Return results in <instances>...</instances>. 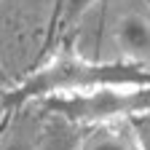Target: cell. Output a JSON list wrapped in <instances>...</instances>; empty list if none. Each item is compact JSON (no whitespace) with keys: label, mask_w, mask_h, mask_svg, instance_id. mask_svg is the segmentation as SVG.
<instances>
[{"label":"cell","mask_w":150,"mask_h":150,"mask_svg":"<svg viewBox=\"0 0 150 150\" xmlns=\"http://www.w3.org/2000/svg\"><path fill=\"white\" fill-rule=\"evenodd\" d=\"M123 83H150V67L126 64V62H102L83 54H67L38 70L35 75L8 91L6 102L16 105L24 99H43L54 94L88 91L99 86H123Z\"/></svg>","instance_id":"cell-1"},{"label":"cell","mask_w":150,"mask_h":150,"mask_svg":"<svg viewBox=\"0 0 150 150\" xmlns=\"http://www.w3.org/2000/svg\"><path fill=\"white\" fill-rule=\"evenodd\" d=\"M102 22L94 48L83 56L102 62L150 67V3L147 0H99Z\"/></svg>","instance_id":"cell-2"},{"label":"cell","mask_w":150,"mask_h":150,"mask_svg":"<svg viewBox=\"0 0 150 150\" xmlns=\"http://www.w3.org/2000/svg\"><path fill=\"white\" fill-rule=\"evenodd\" d=\"M46 112L59 115L78 126H94L107 121H131L134 115L150 112V83H123V86H99L88 91L54 94L43 97Z\"/></svg>","instance_id":"cell-3"},{"label":"cell","mask_w":150,"mask_h":150,"mask_svg":"<svg viewBox=\"0 0 150 150\" xmlns=\"http://www.w3.org/2000/svg\"><path fill=\"white\" fill-rule=\"evenodd\" d=\"M78 150H139L134 123L131 121L94 123L81 134Z\"/></svg>","instance_id":"cell-4"},{"label":"cell","mask_w":150,"mask_h":150,"mask_svg":"<svg viewBox=\"0 0 150 150\" xmlns=\"http://www.w3.org/2000/svg\"><path fill=\"white\" fill-rule=\"evenodd\" d=\"M46 131H48V126L40 123V118L27 115L22 121L11 123L8 134L3 137V150H40Z\"/></svg>","instance_id":"cell-5"},{"label":"cell","mask_w":150,"mask_h":150,"mask_svg":"<svg viewBox=\"0 0 150 150\" xmlns=\"http://www.w3.org/2000/svg\"><path fill=\"white\" fill-rule=\"evenodd\" d=\"M54 118H56V121L48 126L40 150H78L81 137H75L72 129H67L70 121H64V118H59V115H54Z\"/></svg>","instance_id":"cell-6"},{"label":"cell","mask_w":150,"mask_h":150,"mask_svg":"<svg viewBox=\"0 0 150 150\" xmlns=\"http://www.w3.org/2000/svg\"><path fill=\"white\" fill-rule=\"evenodd\" d=\"M99 0H62V8H59V24L62 27H75L78 22L88 16V11L97 6Z\"/></svg>","instance_id":"cell-7"},{"label":"cell","mask_w":150,"mask_h":150,"mask_svg":"<svg viewBox=\"0 0 150 150\" xmlns=\"http://www.w3.org/2000/svg\"><path fill=\"white\" fill-rule=\"evenodd\" d=\"M131 123H134V131H137L139 150H150V112L134 115V118H131Z\"/></svg>","instance_id":"cell-8"}]
</instances>
